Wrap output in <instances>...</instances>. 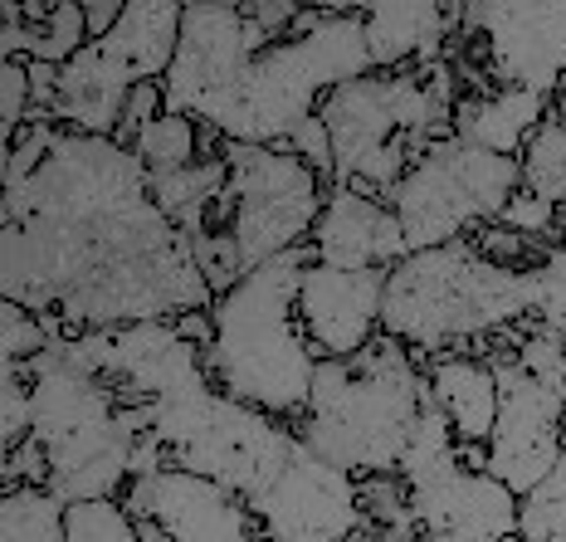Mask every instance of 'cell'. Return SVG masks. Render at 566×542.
Wrapping results in <instances>:
<instances>
[{
    "label": "cell",
    "instance_id": "cell-1",
    "mask_svg": "<svg viewBox=\"0 0 566 542\" xmlns=\"http://www.w3.org/2000/svg\"><path fill=\"white\" fill-rule=\"evenodd\" d=\"M6 303L74 337L200 313L216 293L133 147L30 117L6 147Z\"/></svg>",
    "mask_w": 566,
    "mask_h": 542
},
{
    "label": "cell",
    "instance_id": "cell-2",
    "mask_svg": "<svg viewBox=\"0 0 566 542\" xmlns=\"http://www.w3.org/2000/svg\"><path fill=\"white\" fill-rule=\"evenodd\" d=\"M537 313L533 264L513 269L479 250L474 240H454L440 250H416L386 274L381 333L406 343L416 357L479 352L509 343Z\"/></svg>",
    "mask_w": 566,
    "mask_h": 542
},
{
    "label": "cell",
    "instance_id": "cell-3",
    "mask_svg": "<svg viewBox=\"0 0 566 542\" xmlns=\"http://www.w3.org/2000/svg\"><path fill=\"white\" fill-rule=\"evenodd\" d=\"M308 244L250 269L234 289L210 303L216 343L206 347V372L226 396L298 426L313 396L317 357L298 323V284L308 269Z\"/></svg>",
    "mask_w": 566,
    "mask_h": 542
},
{
    "label": "cell",
    "instance_id": "cell-4",
    "mask_svg": "<svg viewBox=\"0 0 566 542\" xmlns=\"http://www.w3.org/2000/svg\"><path fill=\"white\" fill-rule=\"evenodd\" d=\"M424 410H430L424 357L381 333L357 357L317 362L308 410L293 430L337 469L371 479L400 475V459L416 440Z\"/></svg>",
    "mask_w": 566,
    "mask_h": 542
},
{
    "label": "cell",
    "instance_id": "cell-5",
    "mask_svg": "<svg viewBox=\"0 0 566 542\" xmlns=\"http://www.w3.org/2000/svg\"><path fill=\"white\" fill-rule=\"evenodd\" d=\"M361 74H371L361 6L303 10L289 40L254 54V64L234 79V88L200 113V127H210L220 143L279 147L308 117H317L327 93Z\"/></svg>",
    "mask_w": 566,
    "mask_h": 542
},
{
    "label": "cell",
    "instance_id": "cell-6",
    "mask_svg": "<svg viewBox=\"0 0 566 542\" xmlns=\"http://www.w3.org/2000/svg\"><path fill=\"white\" fill-rule=\"evenodd\" d=\"M459 74L450 59L424 69H371L323 98L327 137H333L337 176L333 186H352L367 196H391L416 161L434 143L454 137L459 108Z\"/></svg>",
    "mask_w": 566,
    "mask_h": 542
},
{
    "label": "cell",
    "instance_id": "cell-7",
    "mask_svg": "<svg viewBox=\"0 0 566 542\" xmlns=\"http://www.w3.org/2000/svg\"><path fill=\"white\" fill-rule=\"evenodd\" d=\"M151 435H157L167 465L220 479L240 499H254L259 489H269V479L298 450V430L289 420L264 416V410L226 396L220 386L157 406Z\"/></svg>",
    "mask_w": 566,
    "mask_h": 542
},
{
    "label": "cell",
    "instance_id": "cell-8",
    "mask_svg": "<svg viewBox=\"0 0 566 542\" xmlns=\"http://www.w3.org/2000/svg\"><path fill=\"white\" fill-rule=\"evenodd\" d=\"M220 157L230 167L226 196H220L216 226L226 230L244 274L279 254H293L313 240V226L323 216V200L333 186L317 176L289 143L250 147V143H220Z\"/></svg>",
    "mask_w": 566,
    "mask_h": 542
},
{
    "label": "cell",
    "instance_id": "cell-9",
    "mask_svg": "<svg viewBox=\"0 0 566 542\" xmlns=\"http://www.w3.org/2000/svg\"><path fill=\"white\" fill-rule=\"evenodd\" d=\"M517 191H523L517 157H499V152H479L459 137H444L400 176V186L386 200L406 230L410 254H416L474 240L479 230L499 226Z\"/></svg>",
    "mask_w": 566,
    "mask_h": 542
},
{
    "label": "cell",
    "instance_id": "cell-10",
    "mask_svg": "<svg viewBox=\"0 0 566 542\" xmlns=\"http://www.w3.org/2000/svg\"><path fill=\"white\" fill-rule=\"evenodd\" d=\"M400 484L410 493V523L424 542H503L517 533L523 499L459 455L450 420L434 400L400 459Z\"/></svg>",
    "mask_w": 566,
    "mask_h": 542
},
{
    "label": "cell",
    "instance_id": "cell-11",
    "mask_svg": "<svg viewBox=\"0 0 566 542\" xmlns=\"http://www.w3.org/2000/svg\"><path fill=\"white\" fill-rule=\"evenodd\" d=\"M59 347L78 362V367L98 372L127 406H171L181 396L206 392V352H200L181 327L171 323H123V327H98V333H74L59 337Z\"/></svg>",
    "mask_w": 566,
    "mask_h": 542
},
{
    "label": "cell",
    "instance_id": "cell-12",
    "mask_svg": "<svg viewBox=\"0 0 566 542\" xmlns=\"http://www.w3.org/2000/svg\"><path fill=\"white\" fill-rule=\"evenodd\" d=\"M459 30L479 50V88H533L547 93V98H557L566 88V0L464 6Z\"/></svg>",
    "mask_w": 566,
    "mask_h": 542
},
{
    "label": "cell",
    "instance_id": "cell-13",
    "mask_svg": "<svg viewBox=\"0 0 566 542\" xmlns=\"http://www.w3.org/2000/svg\"><path fill=\"white\" fill-rule=\"evenodd\" d=\"M250 509L259 513L269 542H352L367 528L361 479L308 450L303 435L289 465L269 479V489L250 499Z\"/></svg>",
    "mask_w": 566,
    "mask_h": 542
},
{
    "label": "cell",
    "instance_id": "cell-14",
    "mask_svg": "<svg viewBox=\"0 0 566 542\" xmlns=\"http://www.w3.org/2000/svg\"><path fill=\"white\" fill-rule=\"evenodd\" d=\"M493 372H499V420L483 445L489 455V475L503 479L517 499L533 493L552 469L562 465V410L566 392L562 386L537 382L533 372H523L509 352H489Z\"/></svg>",
    "mask_w": 566,
    "mask_h": 542
},
{
    "label": "cell",
    "instance_id": "cell-15",
    "mask_svg": "<svg viewBox=\"0 0 566 542\" xmlns=\"http://www.w3.org/2000/svg\"><path fill=\"white\" fill-rule=\"evenodd\" d=\"M279 44L244 6H186L181 15V50H176L171 74L161 79L167 93V113H186L200 123V113L234 88V79Z\"/></svg>",
    "mask_w": 566,
    "mask_h": 542
},
{
    "label": "cell",
    "instance_id": "cell-16",
    "mask_svg": "<svg viewBox=\"0 0 566 542\" xmlns=\"http://www.w3.org/2000/svg\"><path fill=\"white\" fill-rule=\"evenodd\" d=\"M127 509L157 523L171 542H269L250 499H240L220 479L191 469H151L127 484Z\"/></svg>",
    "mask_w": 566,
    "mask_h": 542
},
{
    "label": "cell",
    "instance_id": "cell-17",
    "mask_svg": "<svg viewBox=\"0 0 566 542\" xmlns=\"http://www.w3.org/2000/svg\"><path fill=\"white\" fill-rule=\"evenodd\" d=\"M386 274L391 269H333L308 264L298 284V323L317 362L357 357L381 337Z\"/></svg>",
    "mask_w": 566,
    "mask_h": 542
},
{
    "label": "cell",
    "instance_id": "cell-18",
    "mask_svg": "<svg viewBox=\"0 0 566 542\" xmlns=\"http://www.w3.org/2000/svg\"><path fill=\"white\" fill-rule=\"evenodd\" d=\"M410 254L391 200L333 186L323 200V216L313 226L308 259L333 269H396Z\"/></svg>",
    "mask_w": 566,
    "mask_h": 542
},
{
    "label": "cell",
    "instance_id": "cell-19",
    "mask_svg": "<svg viewBox=\"0 0 566 542\" xmlns=\"http://www.w3.org/2000/svg\"><path fill=\"white\" fill-rule=\"evenodd\" d=\"M367 20V54L371 69H424L450 59V44L464 20V6H440V0H386V6H361Z\"/></svg>",
    "mask_w": 566,
    "mask_h": 542
},
{
    "label": "cell",
    "instance_id": "cell-20",
    "mask_svg": "<svg viewBox=\"0 0 566 542\" xmlns=\"http://www.w3.org/2000/svg\"><path fill=\"white\" fill-rule=\"evenodd\" d=\"M557 98L533 88H474L459 98L454 108V137L479 152H499V157H523L533 133L552 117Z\"/></svg>",
    "mask_w": 566,
    "mask_h": 542
},
{
    "label": "cell",
    "instance_id": "cell-21",
    "mask_svg": "<svg viewBox=\"0 0 566 542\" xmlns=\"http://www.w3.org/2000/svg\"><path fill=\"white\" fill-rule=\"evenodd\" d=\"M430 376V400L444 410L454 440L483 450L499 420V372L479 352H444V357L424 362Z\"/></svg>",
    "mask_w": 566,
    "mask_h": 542
},
{
    "label": "cell",
    "instance_id": "cell-22",
    "mask_svg": "<svg viewBox=\"0 0 566 542\" xmlns=\"http://www.w3.org/2000/svg\"><path fill=\"white\" fill-rule=\"evenodd\" d=\"M226 181H230L226 157H220V152H210V157H200L196 167L151 181V200H157L161 216H167L176 230H186L196 240V234H206L210 226H216V210H220V196H226Z\"/></svg>",
    "mask_w": 566,
    "mask_h": 542
},
{
    "label": "cell",
    "instance_id": "cell-23",
    "mask_svg": "<svg viewBox=\"0 0 566 542\" xmlns=\"http://www.w3.org/2000/svg\"><path fill=\"white\" fill-rule=\"evenodd\" d=\"M210 137H216V133H210V127H200L196 117L161 113V117H151V123L133 137V157L147 167L151 181H161V176H176V171L196 167L200 157H210V152H206Z\"/></svg>",
    "mask_w": 566,
    "mask_h": 542
},
{
    "label": "cell",
    "instance_id": "cell-24",
    "mask_svg": "<svg viewBox=\"0 0 566 542\" xmlns=\"http://www.w3.org/2000/svg\"><path fill=\"white\" fill-rule=\"evenodd\" d=\"M69 503L44 484L0 489V542H64Z\"/></svg>",
    "mask_w": 566,
    "mask_h": 542
},
{
    "label": "cell",
    "instance_id": "cell-25",
    "mask_svg": "<svg viewBox=\"0 0 566 542\" xmlns=\"http://www.w3.org/2000/svg\"><path fill=\"white\" fill-rule=\"evenodd\" d=\"M25 20L34 30V59L30 64H54L64 69L74 54L88 50V20H84V0H30Z\"/></svg>",
    "mask_w": 566,
    "mask_h": 542
},
{
    "label": "cell",
    "instance_id": "cell-26",
    "mask_svg": "<svg viewBox=\"0 0 566 542\" xmlns=\"http://www.w3.org/2000/svg\"><path fill=\"white\" fill-rule=\"evenodd\" d=\"M517 161H523V191L552 210H566V123L557 108L533 133V143L523 147Z\"/></svg>",
    "mask_w": 566,
    "mask_h": 542
},
{
    "label": "cell",
    "instance_id": "cell-27",
    "mask_svg": "<svg viewBox=\"0 0 566 542\" xmlns=\"http://www.w3.org/2000/svg\"><path fill=\"white\" fill-rule=\"evenodd\" d=\"M64 542H142V523L127 499H84L69 503Z\"/></svg>",
    "mask_w": 566,
    "mask_h": 542
},
{
    "label": "cell",
    "instance_id": "cell-28",
    "mask_svg": "<svg viewBox=\"0 0 566 542\" xmlns=\"http://www.w3.org/2000/svg\"><path fill=\"white\" fill-rule=\"evenodd\" d=\"M517 538L566 542V455L533 493H523V503H517Z\"/></svg>",
    "mask_w": 566,
    "mask_h": 542
},
{
    "label": "cell",
    "instance_id": "cell-29",
    "mask_svg": "<svg viewBox=\"0 0 566 542\" xmlns=\"http://www.w3.org/2000/svg\"><path fill=\"white\" fill-rule=\"evenodd\" d=\"M533 284H537V313L533 323L547 327V333L566 337V234L562 240H547L533 259Z\"/></svg>",
    "mask_w": 566,
    "mask_h": 542
},
{
    "label": "cell",
    "instance_id": "cell-30",
    "mask_svg": "<svg viewBox=\"0 0 566 542\" xmlns=\"http://www.w3.org/2000/svg\"><path fill=\"white\" fill-rule=\"evenodd\" d=\"M0 343H6V362H34L40 352H50L59 343L54 323L44 313L25 309V303H6V313H0Z\"/></svg>",
    "mask_w": 566,
    "mask_h": 542
},
{
    "label": "cell",
    "instance_id": "cell-31",
    "mask_svg": "<svg viewBox=\"0 0 566 542\" xmlns=\"http://www.w3.org/2000/svg\"><path fill=\"white\" fill-rule=\"evenodd\" d=\"M34 435V392H30V376L15 367V362H6V386H0V445L10 450H20Z\"/></svg>",
    "mask_w": 566,
    "mask_h": 542
},
{
    "label": "cell",
    "instance_id": "cell-32",
    "mask_svg": "<svg viewBox=\"0 0 566 542\" xmlns=\"http://www.w3.org/2000/svg\"><path fill=\"white\" fill-rule=\"evenodd\" d=\"M30 113H34L30 64L6 59V64H0V137H6V147L20 137V127L30 123Z\"/></svg>",
    "mask_w": 566,
    "mask_h": 542
},
{
    "label": "cell",
    "instance_id": "cell-33",
    "mask_svg": "<svg viewBox=\"0 0 566 542\" xmlns=\"http://www.w3.org/2000/svg\"><path fill=\"white\" fill-rule=\"evenodd\" d=\"M15 484H44L50 489V450H44L34 435L20 445V450H10L6 465H0V489H15Z\"/></svg>",
    "mask_w": 566,
    "mask_h": 542
},
{
    "label": "cell",
    "instance_id": "cell-34",
    "mask_svg": "<svg viewBox=\"0 0 566 542\" xmlns=\"http://www.w3.org/2000/svg\"><path fill=\"white\" fill-rule=\"evenodd\" d=\"M289 147L298 152L308 167L323 176L327 186H333V176H337V161H333V137H327V127H323V117H308V123L298 127V133L289 137Z\"/></svg>",
    "mask_w": 566,
    "mask_h": 542
},
{
    "label": "cell",
    "instance_id": "cell-35",
    "mask_svg": "<svg viewBox=\"0 0 566 542\" xmlns=\"http://www.w3.org/2000/svg\"><path fill=\"white\" fill-rule=\"evenodd\" d=\"M127 0H84V20H88V40H108L123 20Z\"/></svg>",
    "mask_w": 566,
    "mask_h": 542
},
{
    "label": "cell",
    "instance_id": "cell-36",
    "mask_svg": "<svg viewBox=\"0 0 566 542\" xmlns=\"http://www.w3.org/2000/svg\"><path fill=\"white\" fill-rule=\"evenodd\" d=\"M352 542H424V538L416 533V528H376V523H367Z\"/></svg>",
    "mask_w": 566,
    "mask_h": 542
},
{
    "label": "cell",
    "instance_id": "cell-37",
    "mask_svg": "<svg viewBox=\"0 0 566 542\" xmlns=\"http://www.w3.org/2000/svg\"><path fill=\"white\" fill-rule=\"evenodd\" d=\"M557 113H562V123H566V88L557 93Z\"/></svg>",
    "mask_w": 566,
    "mask_h": 542
},
{
    "label": "cell",
    "instance_id": "cell-38",
    "mask_svg": "<svg viewBox=\"0 0 566 542\" xmlns=\"http://www.w3.org/2000/svg\"><path fill=\"white\" fill-rule=\"evenodd\" d=\"M562 450H566V410H562Z\"/></svg>",
    "mask_w": 566,
    "mask_h": 542
},
{
    "label": "cell",
    "instance_id": "cell-39",
    "mask_svg": "<svg viewBox=\"0 0 566 542\" xmlns=\"http://www.w3.org/2000/svg\"><path fill=\"white\" fill-rule=\"evenodd\" d=\"M503 542H523V538H517V533H513V538H503Z\"/></svg>",
    "mask_w": 566,
    "mask_h": 542
},
{
    "label": "cell",
    "instance_id": "cell-40",
    "mask_svg": "<svg viewBox=\"0 0 566 542\" xmlns=\"http://www.w3.org/2000/svg\"><path fill=\"white\" fill-rule=\"evenodd\" d=\"M562 230H566V210H562Z\"/></svg>",
    "mask_w": 566,
    "mask_h": 542
}]
</instances>
